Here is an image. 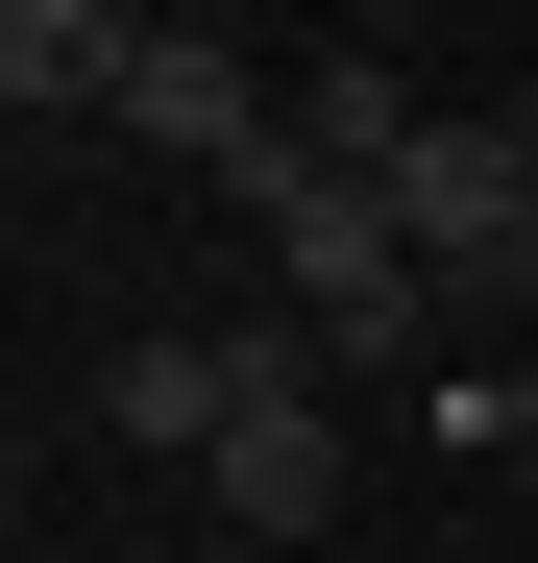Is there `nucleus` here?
I'll return each instance as SVG.
<instances>
[{
  "label": "nucleus",
  "instance_id": "f257e3e1",
  "mask_svg": "<svg viewBox=\"0 0 538 563\" xmlns=\"http://www.w3.org/2000/svg\"><path fill=\"white\" fill-rule=\"evenodd\" d=\"M197 490H221V539H269V563L343 515V393H318V343H294V319H245V417H221Z\"/></svg>",
  "mask_w": 538,
  "mask_h": 563
},
{
  "label": "nucleus",
  "instance_id": "f03ea898",
  "mask_svg": "<svg viewBox=\"0 0 538 563\" xmlns=\"http://www.w3.org/2000/svg\"><path fill=\"white\" fill-rule=\"evenodd\" d=\"M392 221H416V269H440V295H466V269H514V221H538L514 123H416V147H392Z\"/></svg>",
  "mask_w": 538,
  "mask_h": 563
},
{
  "label": "nucleus",
  "instance_id": "7ed1b4c3",
  "mask_svg": "<svg viewBox=\"0 0 538 563\" xmlns=\"http://www.w3.org/2000/svg\"><path fill=\"white\" fill-rule=\"evenodd\" d=\"M221 417H245V319H147L99 367V441H147V465H221Z\"/></svg>",
  "mask_w": 538,
  "mask_h": 563
},
{
  "label": "nucleus",
  "instance_id": "20e7f679",
  "mask_svg": "<svg viewBox=\"0 0 538 563\" xmlns=\"http://www.w3.org/2000/svg\"><path fill=\"white\" fill-rule=\"evenodd\" d=\"M123 74H147L123 0H0V99L25 123H123Z\"/></svg>",
  "mask_w": 538,
  "mask_h": 563
},
{
  "label": "nucleus",
  "instance_id": "39448f33",
  "mask_svg": "<svg viewBox=\"0 0 538 563\" xmlns=\"http://www.w3.org/2000/svg\"><path fill=\"white\" fill-rule=\"evenodd\" d=\"M269 123H294V99H245V74H221L197 25H147V74H123V147H197V172H245Z\"/></svg>",
  "mask_w": 538,
  "mask_h": 563
},
{
  "label": "nucleus",
  "instance_id": "423d86ee",
  "mask_svg": "<svg viewBox=\"0 0 538 563\" xmlns=\"http://www.w3.org/2000/svg\"><path fill=\"white\" fill-rule=\"evenodd\" d=\"M294 147H318V172H368V197H392V147H416V99H392L368 49H318V74H294Z\"/></svg>",
  "mask_w": 538,
  "mask_h": 563
},
{
  "label": "nucleus",
  "instance_id": "0eeeda50",
  "mask_svg": "<svg viewBox=\"0 0 538 563\" xmlns=\"http://www.w3.org/2000/svg\"><path fill=\"white\" fill-rule=\"evenodd\" d=\"M490 123H514V172H538V74H514V99H490Z\"/></svg>",
  "mask_w": 538,
  "mask_h": 563
},
{
  "label": "nucleus",
  "instance_id": "6e6552de",
  "mask_svg": "<svg viewBox=\"0 0 538 563\" xmlns=\"http://www.w3.org/2000/svg\"><path fill=\"white\" fill-rule=\"evenodd\" d=\"M74 563H147V539H74Z\"/></svg>",
  "mask_w": 538,
  "mask_h": 563
},
{
  "label": "nucleus",
  "instance_id": "1a4fd4ad",
  "mask_svg": "<svg viewBox=\"0 0 538 563\" xmlns=\"http://www.w3.org/2000/svg\"><path fill=\"white\" fill-rule=\"evenodd\" d=\"M197 563H269V539H197Z\"/></svg>",
  "mask_w": 538,
  "mask_h": 563
}]
</instances>
